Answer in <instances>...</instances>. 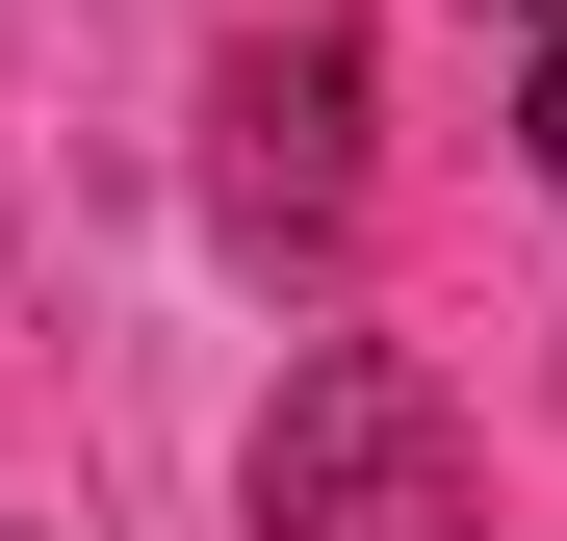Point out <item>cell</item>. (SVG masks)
<instances>
[{
  "label": "cell",
  "mask_w": 567,
  "mask_h": 541,
  "mask_svg": "<svg viewBox=\"0 0 567 541\" xmlns=\"http://www.w3.org/2000/svg\"><path fill=\"white\" fill-rule=\"evenodd\" d=\"M258 541H464V413L388 335H310L258 413Z\"/></svg>",
  "instance_id": "cell-1"
},
{
  "label": "cell",
  "mask_w": 567,
  "mask_h": 541,
  "mask_svg": "<svg viewBox=\"0 0 567 541\" xmlns=\"http://www.w3.org/2000/svg\"><path fill=\"white\" fill-rule=\"evenodd\" d=\"M207 207H233L258 258H336V232H361V27H258V52L207 77Z\"/></svg>",
  "instance_id": "cell-2"
},
{
  "label": "cell",
  "mask_w": 567,
  "mask_h": 541,
  "mask_svg": "<svg viewBox=\"0 0 567 541\" xmlns=\"http://www.w3.org/2000/svg\"><path fill=\"white\" fill-rule=\"evenodd\" d=\"M516 155H542V180H567V27H542V77H516Z\"/></svg>",
  "instance_id": "cell-3"
},
{
  "label": "cell",
  "mask_w": 567,
  "mask_h": 541,
  "mask_svg": "<svg viewBox=\"0 0 567 541\" xmlns=\"http://www.w3.org/2000/svg\"><path fill=\"white\" fill-rule=\"evenodd\" d=\"M491 27H516V52H542V27H567V0H491Z\"/></svg>",
  "instance_id": "cell-4"
}]
</instances>
